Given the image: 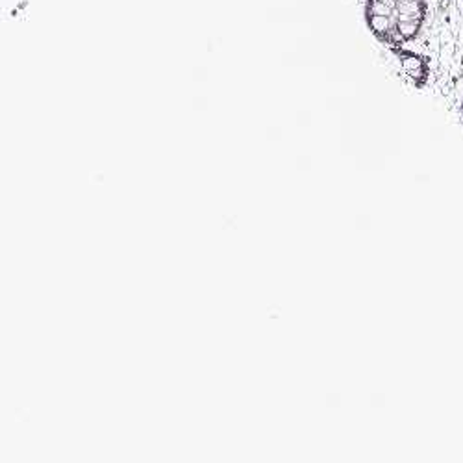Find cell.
<instances>
[{"label":"cell","mask_w":463,"mask_h":463,"mask_svg":"<svg viewBox=\"0 0 463 463\" xmlns=\"http://www.w3.org/2000/svg\"><path fill=\"white\" fill-rule=\"evenodd\" d=\"M399 60H401V65L404 69V72L410 76L411 82L417 84V86H422L424 82H427L429 79V63L427 60H424L422 56L411 52V51H404V49H395Z\"/></svg>","instance_id":"2"},{"label":"cell","mask_w":463,"mask_h":463,"mask_svg":"<svg viewBox=\"0 0 463 463\" xmlns=\"http://www.w3.org/2000/svg\"><path fill=\"white\" fill-rule=\"evenodd\" d=\"M427 0H367L365 21L378 40L399 49L419 35L427 21Z\"/></svg>","instance_id":"1"},{"label":"cell","mask_w":463,"mask_h":463,"mask_svg":"<svg viewBox=\"0 0 463 463\" xmlns=\"http://www.w3.org/2000/svg\"><path fill=\"white\" fill-rule=\"evenodd\" d=\"M461 115H463V100H461Z\"/></svg>","instance_id":"3"}]
</instances>
